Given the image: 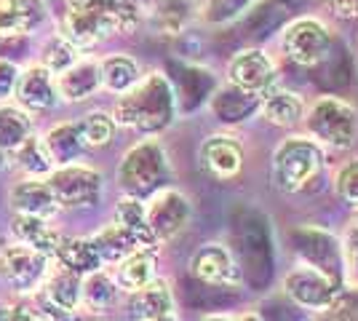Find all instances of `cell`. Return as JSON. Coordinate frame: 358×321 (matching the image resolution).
Returning a JSON list of instances; mask_svg holds the SVG:
<instances>
[{
  "instance_id": "30bf717a",
  "label": "cell",
  "mask_w": 358,
  "mask_h": 321,
  "mask_svg": "<svg viewBox=\"0 0 358 321\" xmlns=\"http://www.w3.org/2000/svg\"><path fill=\"white\" fill-rule=\"evenodd\" d=\"M145 214H148L150 233H152L155 244L161 246L177 238L179 233L187 228V222L193 217V204L177 187H161L158 193H152L145 201Z\"/></svg>"
},
{
  "instance_id": "b9f144b4",
  "label": "cell",
  "mask_w": 358,
  "mask_h": 321,
  "mask_svg": "<svg viewBox=\"0 0 358 321\" xmlns=\"http://www.w3.org/2000/svg\"><path fill=\"white\" fill-rule=\"evenodd\" d=\"M201 321H233V316H227V313H206Z\"/></svg>"
},
{
  "instance_id": "f1b7e54d",
  "label": "cell",
  "mask_w": 358,
  "mask_h": 321,
  "mask_svg": "<svg viewBox=\"0 0 358 321\" xmlns=\"http://www.w3.org/2000/svg\"><path fill=\"white\" fill-rule=\"evenodd\" d=\"M99 78H102L105 92L120 97L142 78V67L129 54H110L105 59H99Z\"/></svg>"
},
{
  "instance_id": "d6a6232c",
  "label": "cell",
  "mask_w": 358,
  "mask_h": 321,
  "mask_svg": "<svg viewBox=\"0 0 358 321\" xmlns=\"http://www.w3.org/2000/svg\"><path fill=\"white\" fill-rule=\"evenodd\" d=\"M32 134V115L16 102H3L0 105V150L8 153L16 150L24 139Z\"/></svg>"
},
{
  "instance_id": "4fadbf2b",
  "label": "cell",
  "mask_w": 358,
  "mask_h": 321,
  "mask_svg": "<svg viewBox=\"0 0 358 321\" xmlns=\"http://www.w3.org/2000/svg\"><path fill=\"white\" fill-rule=\"evenodd\" d=\"M190 276L209 287H236L241 281V268L233 252L224 244H203L190 257Z\"/></svg>"
},
{
  "instance_id": "74e56055",
  "label": "cell",
  "mask_w": 358,
  "mask_h": 321,
  "mask_svg": "<svg viewBox=\"0 0 358 321\" xmlns=\"http://www.w3.org/2000/svg\"><path fill=\"white\" fill-rule=\"evenodd\" d=\"M16 80H19V67L11 59L0 57V105L14 99Z\"/></svg>"
},
{
  "instance_id": "ee69618b",
  "label": "cell",
  "mask_w": 358,
  "mask_h": 321,
  "mask_svg": "<svg viewBox=\"0 0 358 321\" xmlns=\"http://www.w3.org/2000/svg\"><path fill=\"white\" fill-rule=\"evenodd\" d=\"M8 166V158H6V153H3V150H0V171H3V169Z\"/></svg>"
},
{
  "instance_id": "ac0fdd59",
  "label": "cell",
  "mask_w": 358,
  "mask_h": 321,
  "mask_svg": "<svg viewBox=\"0 0 358 321\" xmlns=\"http://www.w3.org/2000/svg\"><path fill=\"white\" fill-rule=\"evenodd\" d=\"M57 83V97L67 105H78V102H86L94 94L102 89V78H99V59H80L75 62L73 67H67L64 73L54 76Z\"/></svg>"
},
{
  "instance_id": "7bdbcfd3",
  "label": "cell",
  "mask_w": 358,
  "mask_h": 321,
  "mask_svg": "<svg viewBox=\"0 0 358 321\" xmlns=\"http://www.w3.org/2000/svg\"><path fill=\"white\" fill-rule=\"evenodd\" d=\"M150 321H177V313H169V316H158V319H150Z\"/></svg>"
},
{
  "instance_id": "52a82bcc",
  "label": "cell",
  "mask_w": 358,
  "mask_h": 321,
  "mask_svg": "<svg viewBox=\"0 0 358 321\" xmlns=\"http://www.w3.org/2000/svg\"><path fill=\"white\" fill-rule=\"evenodd\" d=\"M292 246L299 255L302 265L329 276L343 290V278L348 265H345L343 244H337V238L331 233L321 228H310V225H302V228L292 230Z\"/></svg>"
},
{
  "instance_id": "5b68a950",
  "label": "cell",
  "mask_w": 358,
  "mask_h": 321,
  "mask_svg": "<svg viewBox=\"0 0 358 321\" xmlns=\"http://www.w3.org/2000/svg\"><path fill=\"white\" fill-rule=\"evenodd\" d=\"M324 148L310 137H289L273 153V187L278 193H299L324 166Z\"/></svg>"
},
{
  "instance_id": "e575fe53",
  "label": "cell",
  "mask_w": 358,
  "mask_h": 321,
  "mask_svg": "<svg viewBox=\"0 0 358 321\" xmlns=\"http://www.w3.org/2000/svg\"><path fill=\"white\" fill-rule=\"evenodd\" d=\"M80 57H83V54H80L67 38H62L59 32H54L43 43V48H41V64H43L48 73H54V76H59L67 67H73Z\"/></svg>"
},
{
  "instance_id": "83f0119b",
  "label": "cell",
  "mask_w": 358,
  "mask_h": 321,
  "mask_svg": "<svg viewBox=\"0 0 358 321\" xmlns=\"http://www.w3.org/2000/svg\"><path fill=\"white\" fill-rule=\"evenodd\" d=\"M113 222L123 228L131 238L136 241V246L142 249H158L152 233L148 225V214H145V201L131 199V196H123L113 209Z\"/></svg>"
},
{
  "instance_id": "484cf974",
  "label": "cell",
  "mask_w": 358,
  "mask_h": 321,
  "mask_svg": "<svg viewBox=\"0 0 358 321\" xmlns=\"http://www.w3.org/2000/svg\"><path fill=\"white\" fill-rule=\"evenodd\" d=\"M51 260L62 265V268H67L70 273L80 276V278L99 271V268H105L94 244H91V238H78V236H62Z\"/></svg>"
},
{
  "instance_id": "5bb4252c",
  "label": "cell",
  "mask_w": 358,
  "mask_h": 321,
  "mask_svg": "<svg viewBox=\"0 0 358 321\" xmlns=\"http://www.w3.org/2000/svg\"><path fill=\"white\" fill-rule=\"evenodd\" d=\"M14 102L22 110H27L30 115L35 113H45L59 102L57 97V83H54V73H48L41 62H35L30 67L19 70V80L14 89Z\"/></svg>"
},
{
  "instance_id": "7a4b0ae2",
  "label": "cell",
  "mask_w": 358,
  "mask_h": 321,
  "mask_svg": "<svg viewBox=\"0 0 358 321\" xmlns=\"http://www.w3.org/2000/svg\"><path fill=\"white\" fill-rule=\"evenodd\" d=\"M177 94L174 83L166 73L152 70L142 76L126 94L115 97V105L110 110L113 121L120 129H129L145 137H155L169 129L177 118Z\"/></svg>"
},
{
  "instance_id": "f35d334b",
  "label": "cell",
  "mask_w": 358,
  "mask_h": 321,
  "mask_svg": "<svg viewBox=\"0 0 358 321\" xmlns=\"http://www.w3.org/2000/svg\"><path fill=\"white\" fill-rule=\"evenodd\" d=\"M343 252H345V265H348V271H358V212H356V217H353V222L348 225V230H345Z\"/></svg>"
},
{
  "instance_id": "603a6c76",
  "label": "cell",
  "mask_w": 358,
  "mask_h": 321,
  "mask_svg": "<svg viewBox=\"0 0 358 321\" xmlns=\"http://www.w3.org/2000/svg\"><path fill=\"white\" fill-rule=\"evenodd\" d=\"M43 145L54 166H67V164H78L83 155H86V145H83V137H80V129H78V121H62L54 123L48 131L43 134Z\"/></svg>"
},
{
  "instance_id": "cb8c5ba5",
  "label": "cell",
  "mask_w": 358,
  "mask_h": 321,
  "mask_svg": "<svg viewBox=\"0 0 358 321\" xmlns=\"http://www.w3.org/2000/svg\"><path fill=\"white\" fill-rule=\"evenodd\" d=\"M305 99L297 92L289 89H278L273 86L270 92L259 97V113L268 118L273 126H284V129H294L305 118Z\"/></svg>"
},
{
  "instance_id": "7c38bea8",
  "label": "cell",
  "mask_w": 358,
  "mask_h": 321,
  "mask_svg": "<svg viewBox=\"0 0 358 321\" xmlns=\"http://www.w3.org/2000/svg\"><path fill=\"white\" fill-rule=\"evenodd\" d=\"M340 287L329 278V276L318 273L308 265H297L292 273L284 278V294L299 308V311H313V313H324L334 297H337Z\"/></svg>"
},
{
  "instance_id": "836d02e7",
  "label": "cell",
  "mask_w": 358,
  "mask_h": 321,
  "mask_svg": "<svg viewBox=\"0 0 358 321\" xmlns=\"http://www.w3.org/2000/svg\"><path fill=\"white\" fill-rule=\"evenodd\" d=\"M78 129H80V137H83V145L89 150H99V148H107L113 137H115V121L107 110H91L86 113L80 121H78Z\"/></svg>"
},
{
  "instance_id": "44dd1931",
  "label": "cell",
  "mask_w": 358,
  "mask_h": 321,
  "mask_svg": "<svg viewBox=\"0 0 358 321\" xmlns=\"http://www.w3.org/2000/svg\"><path fill=\"white\" fill-rule=\"evenodd\" d=\"M174 292L169 287L166 278H152L148 287L136 290L129 294V311L134 321H150V319H158V316H169L174 313Z\"/></svg>"
},
{
  "instance_id": "1f68e13d",
  "label": "cell",
  "mask_w": 358,
  "mask_h": 321,
  "mask_svg": "<svg viewBox=\"0 0 358 321\" xmlns=\"http://www.w3.org/2000/svg\"><path fill=\"white\" fill-rule=\"evenodd\" d=\"M91 244H94V249H96V255H99L102 265H118L126 255H131L134 249H142V246H136L134 238H131L123 228H118L113 220L107 222L105 228H99L94 236H91Z\"/></svg>"
},
{
  "instance_id": "277c9868",
  "label": "cell",
  "mask_w": 358,
  "mask_h": 321,
  "mask_svg": "<svg viewBox=\"0 0 358 321\" xmlns=\"http://www.w3.org/2000/svg\"><path fill=\"white\" fill-rule=\"evenodd\" d=\"M305 131L324 150H348L358 139V110L340 97H315L305 107Z\"/></svg>"
},
{
  "instance_id": "6da1fadb",
  "label": "cell",
  "mask_w": 358,
  "mask_h": 321,
  "mask_svg": "<svg viewBox=\"0 0 358 321\" xmlns=\"http://www.w3.org/2000/svg\"><path fill=\"white\" fill-rule=\"evenodd\" d=\"M59 35L78 51H91L139 27V0H62Z\"/></svg>"
},
{
  "instance_id": "9c48e42d",
  "label": "cell",
  "mask_w": 358,
  "mask_h": 321,
  "mask_svg": "<svg viewBox=\"0 0 358 321\" xmlns=\"http://www.w3.org/2000/svg\"><path fill=\"white\" fill-rule=\"evenodd\" d=\"M51 262L54 260L48 255L16 241L0 246V281L19 294H32L41 290Z\"/></svg>"
},
{
  "instance_id": "e0dca14e",
  "label": "cell",
  "mask_w": 358,
  "mask_h": 321,
  "mask_svg": "<svg viewBox=\"0 0 358 321\" xmlns=\"http://www.w3.org/2000/svg\"><path fill=\"white\" fill-rule=\"evenodd\" d=\"M142 19L161 35H182L198 11V0H139Z\"/></svg>"
},
{
  "instance_id": "8fae6325",
  "label": "cell",
  "mask_w": 358,
  "mask_h": 321,
  "mask_svg": "<svg viewBox=\"0 0 358 321\" xmlns=\"http://www.w3.org/2000/svg\"><path fill=\"white\" fill-rule=\"evenodd\" d=\"M275 78H278L275 62L265 48H243L227 62V86L238 92L262 97L275 86Z\"/></svg>"
},
{
  "instance_id": "7402d4cb",
  "label": "cell",
  "mask_w": 358,
  "mask_h": 321,
  "mask_svg": "<svg viewBox=\"0 0 358 321\" xmlns=\"http://www.w3.org/2000/svg\"><path fill=\"white\" fill-rule=\"evenodd\" d=\"M120 287L107 268L83 276L80 281V311L86 313H107L120 303Z\"/></svg>"
},
{
  "instance_id": "9a60e30c",
  "label": "cell",
  "mask_w": 358,
  "mask_h": 321,
  "mask_svg": "<svg viewBox=\"0 0 358 321\" xmlns=\"http://www.w3.org/2000/svg\"><path fill=\"white\" fill-rule=\"evenodd\" d=\"M48 19L45 0H0V41L38 32Z\"/></svg>"
},
{
  "instance_id": "8d00e7d4",
  "label": "cell",
  "mask_w": 358,
  "mask_h": 321,
  "mask_svg": "<svg viewBox=\"0 0 358 321\" xmlns=\"http://www.w3.org/2000/svg\"><path fill=\"white\" fill-rule=\"evenodd\" d=\"M334 193L353 212H358V158L345 161L343 166L334 171Z\"/></svg>"
},
{
  "instance_id": "ba28073f",
  "label": "cell",
  "mask_w": 358,
  "mask_h": 321,
  "mask_svg": "<svg viewBox=\"0 0 358 321\" xmlns=\"http://www.w3.org/2000/svg\"><path fill=\"white\" fill-rule=\"evenodd\" d=\"M48 187L54 193V199L59 204V209H86L96 206L102 199V174L89 164H67L57 166L48 177Z\"/></svg>"
},
{
  "instance_id": "ffe728a7",
  "label": "cell",
  "mask_w": 358,
  "mask_h": 321,
  "mask_svg": "<svg viewBox=\"0 0 358 321\" xmlns=\"http://www.w3.org/2000/svg\"><path fill=\"white\" fill-rule=\"evenodd\" d=\"M110 273L123 294L148 287L152 278H158V249H134L118 265H113Z\"/></svg>"
},
{
  "instance_id": "d4e9b609",
  "label": "cell",
  "mask_w": 358,
  "mask_h": 321,
  "mask_svg": "<svg viewBox=\"0 0 358 321\" xmlns=\"http://www.w3.org/2000/svg\"><path fill=\"white\" fill-rule=\"evenodd\" d=\"M11 236H14L16 244L38 249L48 257H54V249L62 238V233L51 225V220L30 217V214H14L11 217Z\"/></svg>"
},
{
  "instance_id": "d590c367",
  "label": "cell",
  "mask_w": 358,
  "mask_h": 321,
  "mask_svg": "<svg viewBox=\"0 0 358 321\" xmlns=\"http://www.w3.org/2000/svg\"><path fill=\"white\" fill-rule=\"evenodd\" d=\"M257 0H206L198 14L203 16V22L209 24H230L236 22L241 14H246Z\"/></svg>"
},
{
  "instance_id": "8992f818",
  "label": "cell",
  "mask_w": 358,
  "mask_h": 321,
  "mask_svg": "<svg viewBox=\"0 0 358 321\" xmlns=\"http://www.w3.org/2000/svg\"><path fill=\"white\" fill-rule=\"evenodd\" d=\"M331 46H334L331 30L318 16H297L281 30V51L286 59L299 67H315L327 62Z\"/></svg>"
},
{
  "instance_id": "ab89813d",
  "label": "cell",
  "mask_w": 358,
  "mask_h": 321,
  "mask_svg": "<svg viewBox=\"0 0 358 321\" xmlns=\"http://www.w3.org/2000/svg\"><path fill=\"white\" fill-rule=\"evenodd\" d=\"M0 321H41V319H38V313L32 308L0 303Z\"/></svg>"
},
{
  "instance_id": "60d3db41",
  "label": "cell",
  "mask_w": 358,
  "mask_h": 321,
  "mask_svg": "<svg viewBox=\"0 0 358 321\" xmlns=\"http://www.w3.org/2000/svg\"><path fill=\"white\" fill-rule=\"evenodd\" d=\"M329 11L343 19H358V0H324Z\"/></svg>"
},
{
  "instance_id": "f546056e",
  "label": "cell",
  "mask_w": 358,
  "mask_h": 321,
  "mask_svg": "<svg viewBox=\"0 0 358 321\" xmlns=\"http://www.w3.org/2000/svg\"><path fill=\"white\" fill-rule=\"evenodd\" d=\"M8 164L22 171V177H48L54 171V161L45 150L43 137L30 134L16 150L8 153Z\"/></svg>"
},
{
  "instance_id": "f6af8a7d",
  "label": "cell",
  "mask_w": 358,
  "mask_h": 321,
  "mask_svg": "<svg viewBox=\"0 0 358 321\" xmlns=\"http://www.w3.org/2000/svg\"><path fill=\"white\" fill-rule=\"evenodd\" d=\"M241 321H259L257 316H246V319H241Z\"/></svg>"
},
{
  "instance_id": "2e32d148",
  "label": "cell",
  "mask_w": 358,
  "mask_h": 321,
  "mask_svg": "<svg viewBox=\"0 0 358 321\" xmlns=\"http://www.w3.org/2000/svg\"><path fill=\"white\" fill-rule=\"evenodd\" d=\"M8 204L14 214H30V217H43V220H54L62 212L45 177H22L11 187Z\"/></svg>"
},
{
  "instance_id": "4dcf8cb0",
  "label": "cell",
  "mask_w": 358,
  "mask_h": 321,
  "mask_svg": "<svg viewBox=\"0 0 358 321\" xmlns=\"http://www.w3.org/2000/svg\"><path fill=\"white\" fill-rule=\"evenodd\" d=\"M211 110H214V115L224 123L246 121V115L259 113V97L238 92V89H233V86H224V89L214 92V97H211Z\"/></svg>"
},
{
  "instance_id": "4316f807",
  "label": "cell",
  "mask_w": 358,
  "mask_h": 321,
  "mask_svg": "<svg viewBox=\"0 0 358 321\" xmlns=\"http://www.w3.org/2000/svg\"><path fill=\"white\" fill-rule=\"evenodd\" d=\"M80 281H83L80 276L70 273L67 268L51 262L38 294L45 297L48 303H54V306L67 308V311H80Z\"/></svg>"
},
{
  "instance_id": "d6986e66",
  "label": "cell",
  "mask_w": 358,
  "mask_h": 321,
  "mask_svg": "<svg viewBox=\"0 0 358 321\" xmlns=\"http://www.w3.org/2000/svg\"><path fill=\"white\" fill-rule=\"evenodd\" d=\"M201 164L217 180H233L243 169V150L233 137L214 134L201 145Z\"/></svg>"
},
{
  "instance_id": "3957f363",
  "label": "cell",
  "mask_w": 358,
  "mask_h": 321,
  "mask_svg": "<svg viewBox=\"0 0 358 321\" xmlns=\"http://www.w3.org/2000/svg\"><path fill=\"white\" fill-rule=\"evenodd\" d=\"M171 164L161 139L145 137L131 145L118 164V185L123 196L148 201L161 187H169Z\"/></svg>"
}]
</instances>
